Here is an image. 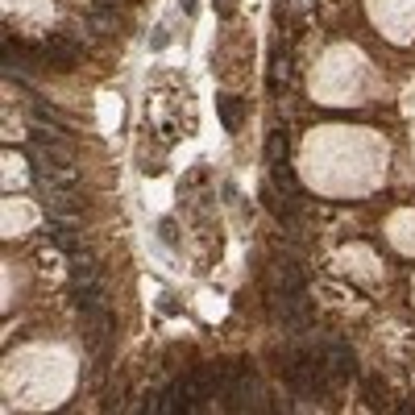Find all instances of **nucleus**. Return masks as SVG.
Masks as SVG:
<instances>
[{"label":"nucleus","mask_w":415,"mask_h":415,"mask_svg":"<svg viewBox=\"0 0 415 415\" xmlns=\"http://www.w3.org/2000/svg\"><path fill=\"white\" fill-rule=\"evenodd\" d=\"M275 162H286V129H270V138H266V166H275Z\"/></svg>","instance_id":"11"},{"label":"nucleus","mask_w":415,"mask_h":415,"mask_svg":"<svg viewBox=\"0 0 415 415\" xmlns=\"http://www.w3.org/2000/svg\"><path fill=\"white\" fill-rule=\"evenodd\" d=\"M270 316H275L282 328H308V324H312L308 286H303V291H275V295H270Z\"/></svg>","instance_id":"4"},{"label":"nucleus","mask_w":415,"mask_h":415,"mask_svg":"<svg viewBox=\"0 0 415 415\" xmlns=\"http://www.w3.org/2000/svg\"><path fill=\"white\" fill-rule=\"evenodd\" d=\"M278 291H303V275L295 262H278Z\"/></svg>","instance_id":"12"},{"label":"nucleus","mask_w":415,"mask_h":415,"mask_svg":"<svg viewBox=\"0 0 415 415\" xmlns=\"http://www.w3.org/2000/svg\"><path fill=\"white\" fill-rule=\"evenodd\" d=\"M232 411H270L266 403V386L258 382V374L249 366H229V378H225V390Z\"/></svg>","instance_id":"2"},{"label":"nucleus","mask_w":415,"mask_h":415,"mask_svg":"<svg viewBox=\"0 0 415 415\" xmlns=\"http://www.w3.org/2000/svg\"><path fill=\"white\" fill-rule=\"evenodd\" d=\"M320 357H324V369H328V378H332V382H341V378H353V374H357V357H353V349H349L345 341H324Z\"/></svg>","instance_id":"5"},{"label":"nucleus","mask_w":415,"mask_h":415,"mask_svg":"<svg viewBox=\"0 0 415 415\" xmlns=\"http://www.w3.org/2000/svg\"><path fill=\"white\" fill-rule=\"evenodd\" d=\"M71 282H75V291H84V286L100 282V270H95L92 258H79V253H71Z\"/></svg>","instance_id":"9"},{"label":"nucleus","mask_w":415,"mask_h":415,"mask_svg":"<svg viewBox=\"0 0 415 415\" xmlns=\"http://www.w3.org/2000/svg\"><path fill=\"white\" fill-rule=\"evenodd\" d=\"M282 378H286V386L295 395H320V390L332 386L320 349H286L282 353Z\"/></svg>","instance_id":"1"},{"label":"nucleus","mask_w":415,"mask_h":415,"mask_svg":"<svg viewBox=\"0 0 415 415\" xmlns=\"http://www.w3.org/2000/svg\"><path fill=\"white\" fill-rule=\"evenodd\" d=\"M38 58L50 62V67H58V71H71V67L79 62V46H75L71 38H62V34H50L46 42L38 46Z\"/></svg>","instance_id":"6"},{"label":"nucleus","mask_w":415,"mask_h":415,"mask_svg":"<svg viewBox=\"0 0 415 415\" xmlns=\"http://www.w3.org/2000/svg\"><path fill=\"white\" fill-rule=\"evenodd\" d=\"M46 237L62 253H79V237H75V225H71V220H46Z\"/></svg>","instance_id":"7"},{"label":"nucleus","mask_w":415,"mask_h":415,"mask_svg":"<svg viewBox=\"0 0 415 415\" xmlns=\"http://www.w3.org/2000/svg\"><path fill=\"white\" fill-rule=\"evenodd\" d=\"M270 179H275V187L278 191H286L291 199H303V183L295 179V171H291L286 162H275V166H270Z\"/></svg>","instance_id":"10"},{"label":"nucleus","mask_w":415,"mask_h":415,"mask_svg":"<svg viewBox=\"0 0 415 415\" xmlns=\"http://www.w3.org/2000/svg\"><path fill=\"white\" fill-rule=\"evenodd\" d=\"M112 312L108 303H92V308H79V336L88 345L92 357H104L108 353V341H112Z\"/></svg>","instance_id":"3"},{"label":"nucleus","mask_w":415,"mask_h":415,"mask_svg":"<svg viewBox=\"0 0 415 415\" xmlns=\"http://www.w3.org/2000/svg\"><path fill=\"white\" fill-rule=\"evenodd\" d=\"M216 112H220V125L237 133L241 129V117H245V100H237V95H216Z\"/></svg>","instance_id":"8"}]
</instances>
